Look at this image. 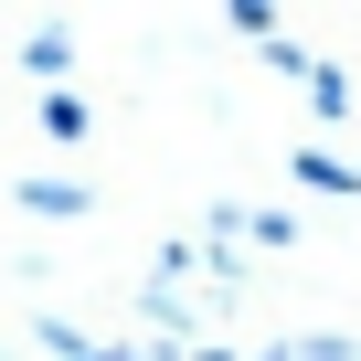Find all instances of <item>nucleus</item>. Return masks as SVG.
Listing matches in <instances>:
<instances>
[{"label": "nucleus", "instance_id": "obj_4", "mask_svg": "<svg viewBox=\"0 0 361 361\" xmlns=\"http://www.w3.org/2000/svg\"><path fill=\"white\" fill-rule=\"evenodd\" d=\"M308 96H319V117H340V106H350V75H329V64H308Z\"/></svg>", "mask_w": 361, "mask_h": 361}, {"label": "nucleus", "instance_id": "obj_6", "mask_svg": "<svg viewBox=\"0 0 361 361\" xmlns=\"http://www.w3.org/2000/svg\"><path fill=\"white\" fill-rule=\"evenodd\" d=\"M266 361H287V350H266Z\"/></svg>", "mask_w": 361, "mask_h": 361}, {"label": "nucleus", "instance_id": "obj_5", "mask_svg": "<svg viewBox=\"0 0 361 361\" xmlns=\"http://www.w3.org/2000/svg\"><path fill=\"white\" fill-rule=\"evenodd\" d=\"M85 361H149V350H128V340H96V350H85Z\"/></svg>", "mask_w": 361, "mask_h": 361}, {"label": "nucleus", "instance_id": "obj_2", "mask_svg": "<svg viewBox=\"0 0 361 361\" xmlns=\"http://www.w3.org/2000/svg\"><path fill=\"white\" fill-rule=\"evenodd\" d=\"M22 213H85V180H43V170H32V180H22Z\"/></svg>", "mask_w": 361, "mask_h": 361}, {"label": "nucleus", "instance_id": "obj_3", "mask_svg": "<svg viewBox=\"0 0 361 361\" xmlns=\"http://www.w3.org/2000/svg\"><path fill=\"white\" fill-rule=\"evenodd\" d=\"M298 180H308V192H361V170L329 159V149H298Z\"/></svg>", "mask_w": 361, "mask_h": 361}, {"label": "nucleus", "instance_id": "obj_1", "mask_svg": "<svg viewBox=\"0 0 361 361\" xmlns=\"http://www.w3.org/2000/svg\"><path fill=\"white\" fill-rule=\"evenodd\" d=\"M22 75H32V85H64V75H75V32H64V22H43V32L22 43Z\"/></svg>", "mask_w": 361, "mask_h": 361}]
</instances>
